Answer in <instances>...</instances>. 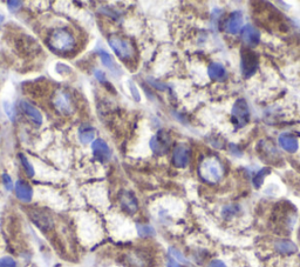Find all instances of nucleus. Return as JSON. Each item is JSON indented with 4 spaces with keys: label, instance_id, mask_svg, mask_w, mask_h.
<instances>
[{
    "label": "nucleus",
    "instance_id": "f257e3e1",
    "mask_svg": "<svg viewBox=\"0 0 300 267\" xmlns=\"http://www.w3.org/2000/svg\"><path fill=\"white\" fill-rule=\"evenodd\" d=\"M201 178L209 184H216L222 179L224 168L217 158H207L201 162L198 168Z\"/></svg>",
    "mask_w": 300,
    "mask_h": 267
},
{
    "label": "nucleus",
    "instance_id": "f03ea898",
    "mask_svg": "<svg viewBox=\"0 0 300 267\" xmlns=\"http://www.w3.org/2000/svg\"><path fill=\"white\" fill-rule=\"evenodd\" d=\"M50 46L54 51L66 53L71 52L75 47V38L69 31L65 29H58L53 31L50 37Z\"/></svg>",
    "mask_w": 300,
    "mask_h": 267
},
{
    "label": "nucleus",
    "instance_id": "7ed1b4c3",
    "mask_svg": "<svg viewBox=\"0 0 300 267\" xmlns=\"http://www.w3.org/2000/svg\"><path fill=\"white\" fill-rule=\"evenodd\" d=\"M123 262L128 267H153L154 258L145 249L136 248L125 253L123 255Z\"/></svg>",
    "mask_w": 300,
    "mask_h": 267
},
{
    "label": "nucleus",
    "instance_id": "20e7f679",
    "mask_svg": "<svg viewBox=\"0 0 300 267\" xmlns=\"http://www.w3.org/2000/svg\"><path fill=\"white\" fill-rule=\"evenodd\" d=\"M108 44L111 50H113L116 55L122 60L129 61L135 57V48L132 46L130 41L124 39V38L113 36L108 39Z\"/></svg>",
    "mask_w": 300,
    "mask_h": 267
},
{
    "label": "nucleus",
    "instance_id": "39448f33",
    "mask_svg": "<svg viewBox=\"0 0 300 267\" xmlns=\"http://www.w3.org/2000/svg\"><path fill=\"white\" fill-rule=\"evenodd\" d=\"M29 217L32 223L43 232H50L53 230L54 221L47 212L39 209H31L29 211Z\"/></svg>",
    "mask_w": 300,
    "mask_h": 267
},
{
    "label": "nucleus",
    "instance_id": "423d86ee",
    "mask_svg": "<svg viewBox=\"0 0 300 267\" xmlns=\"http://www.w3.org/2000/svg\"><path fill=\"white\" fill-rule=\"evenodd\" d=\"M250 111L246 102L244 99H238L232 110V121L236 128H242L249 121Z\"/></svg>",
    "mask_w": 300,
    "mask_h": 267
},
{
    "label": "nucleus",
    "instance_id": "0eeeda50",
    "mask_svg": "<svg viewBox=\"0 0 300 267\" xmlns=\"http://www.w3.org/2000/svg\"><path fill=\"white\" fill-rule=\"evenodd\" d=\"M258 66V58L253 51L249 48H244L242 50V73L244 78H250L254 74Z\"/></svg>",
    "mask_w": 300,
    "mask_h": 267
},
{
    "label": "nucleus",
    "instance_id": "6e6552de",
    "mask_svg": "<svg viewBox=\"0 0 300 267\" xmlns=\"http://www.w3.org/2000/svg\"><path fill=\"white\" fill-rule=\"evenodd\" d=\"M53 104L59 112L65 116H71L74 112V104L71 98V95L66 91H59L53 99Z\"/></svg>",
    "mask_w": 300,
    "mask_h": 267
},
{
    "label": "nucleus",
    "instance_id": "1a4fd4ad",
    "mask_svg": "<svg viewBox=\"0 0 300 267\" xmlns=\"http://www.w3.org/2000/svg\"><path fill=\"white\" fill-rule=\"evenodd\" d=\"M170 144H172V140H170L169 134L165 131H160L150 140V148L155 154L162 155L168 152Z\"/></svg>",
    "mask_w": 300,
    "mask_h": 267
},
{
    "label": "nucleus",
    "instance_id": "9d476101",
    "mask_svg": "<svg viewBox=\"0 0 300 267\" xmlns=\"http://www.w3.org/2000/svg\"><path fill=\"white\" fill-rule=\"evenodd\" d=\"M118 202L122 210L128 214H135L138 211V202L135 194L130 191L123 190L118 194Z\"/></svg>",
    "mask_w": 300,
    "mask_h": 267
},
{
    "label": "nucleus",
    "instance_id": "9b49d317",
    "mask_svg": "<svg viewBox=\"0 0 300 267\" xmlns=\"http://www.w3.org/2000/svg\"><path fill=\"white\" fill-rule=\"evenodd\" d=\"M258 152H259L261 160L266 162H272V164H275V162L279 161V154L278 151L275 150L273 144H271L270 141L263 140L260 141L259 145H258Z\"/></svg>",
    "mask_w": 300,
    "mask_h": 267
},
{
    "label": "nucleus",
    "instance_id": "f8f14e48",
    "mask_svg": "<svg viewBox=\"0 0 300 267\" xmlns=\"http://www.w3.org/2000/svg\"><path fill=\"white\" fill-rule=\"evenodd\" d=\"M190 159V150L186 144H179L174 148L173 162L176 167H186Z\"/></svg>",
    "mask_w": 300,
    "mask_h": 267
},
{
    "label": "nucleus",
    "instance_id": "ddd939ff",
    "mask_svg": "<svg viewBox=\"0 0 300 267\" xmlns=\"http://www.w3.org/2000/svg\"><path fill=\"white\" fill-rule=\"evenodd\" d=\"M15 193L16 197L18 198L22 203L29 204L33 199V189L25 180H18L15 184Z\"/></svg>",
    "mask_w": 300,
    "mask_h": 267
},
{
    "label": "nucleus",
    "instance_id": "4468645a",
    "mask_svg": "<svg viewBox=\"0 0 300 267\" xmlns=\"http://www.w3.org/2000/svg\"><path fill=\"white\" fill-rule=\"evenodd\" d=\"M92 150H93V154L97 160L101 162H104L107 160H109L110 158V148L108 146V144L106 141L102 139H95L92 144Z\"/></svg>",
    "mask_w": 300,
    "mask_h": 267
},
{
    "label": "nucleus",
    "instance_id": "2eb2a0df",
    "mask_svg": "<svg viewBox=\"0 0 300 267\" xmlns=\"http://www.w3.org/2000/svg\"><path fill=\"white\" fill-rule=\"evenodd\" d=\"M243 25V16L242 13L236 11L232 12L231 15L228 17V19L224 23V30L230 34H237L239 32V30L242 29Z\"/></svg>",
    "mask_w": 300,
    "mask_h": 267
},
{
    "label": "nucleus",
    "instance_id": "dca6fc26",
    "mask_svg": "<svg viewBox=\"0 0 300 267\" xmlns=\"http://www.w3.org/2000/svg\"><path fill=\"white\" fill-rule=\"evenodd\" d=\"M19 105H20V109L23 111V113H25L26 117H29L34 124L38 125V126H40V125L43 124V114L39 112V110H37L36 107L31 105L29 102H26V100H22Z\"/></svg>",
    "mask_w": 300,
    "mask_h": 267
},
{
    "label": "nucleus",
    "instance_id": "f3484780",
    "mask_svg": "<svg viewBox=\"0 0 300 267\" xmlns=\"http://www.w3.org/2000/svg\"><path fill=\"white\" fill-rule=\"evenodd\" d=\"M242 39L249 46H256L260 41V33L252 25H246L242 31Z\"/></svg>",
    "mask_w": 300,
    "mask_h": 267
},
{
    "label": "nucleus",
    "instance_id": "a211bd4d",
    "mask_svg": "<svg viewBox=\"0 0 300 267\" xmlns=\"http://www.w3.org/2000/svg\"><path fill=\"white\" fill-rule=\"evenodd\" d=\"M279 144H280V146L285 151L289 152V153H294L298 150V140H296V138L291 136V134H281L279 137Z\"/></svg>",
    "mask_w": 300,
    "mask_h": 267
},
{
    "label": "nucleus",
    "instance_id": "6ab92c4d",
    "mask_svg": "<svg viewBox=\"0 0 300 267\" xmlns=\"http://www.w3.org/2000/svg\"><path fill=\"white\" fill-rule=\"evenodd\" d=\"M208 73H209V77H210L212 80H216V81H223L225 80L226 78V71L224 66L218 64V62H214V64L209 66Z\"/></svg>",
    "mask_w": 300,
    "mask_h": 267
},
{
    "label": "nucleus",
    "instance_id": "aec40b11",
    "mask_svg": "<svg viewBox=\"0 0 300 267\" xmlns=\"http://www.w3.org/2000/svg\"><path fill=\"white\" fill-rule=\"evenodd\" d=\"M94 138H95V130L93 127L83 125V126L79 128V140L83 145H87L89 143L93 144Z\"/></svg>",
    "mask_w": 300,
    "mask_h": 267
},
{
    "label": "nucleus",
    "instance_id": "412c9836",
    "mask_svg": "<svg viewBox=\"0 0 300 267\" xmlns=\"http://www.w3.org/2000/svg\"><path fill=\"white\" fill-rule=\"evenodd\" d=\"M99 57L101 59V61H102V64L106 66L108 70H110L111 72H114V73H117V72H121L120 68H118V66L115 60L113 59V57L108 53V52L103 51V50H100L99 51Z\"/></svg>",
    "mask_w": 300,
    "mask_h": 267
},
{
    "label": "nucleus",
    "instance_id": "4be33fe9",
    "mask_svg": "<svg viewBox=\"0 0 300 267\" xmlns=\"http://www.w3.org/2000/svg\"><path fill=\"white\" fill-rule=\"evenodd\" d=\"M274 248L277 249L279 253L282 254H292L296 251V246L294 242L289 240H279L274 244Z\"/></svg>",
    "mask_w": 300,
    "mask_h": 267
},
{
    "label": "nucleus",
    "instance_id": "5701e85b",
    "mask_svg": "<svg viewBox=\"0 0 300 267\" xmlns=\"http://www.w3.org/2000/svg\"><path fill=\"white\" fill-rule=\"evenodd\" d=\"M136 230L141 238H150L155 234V230L148 224H136Z\"/></svg>",
    "mask_w": 300,
    "mask_h": 267
},
{
    "label": "nucleus",
    "instance_id": "b1692460",
    "mask_svg": "<svg viewBox=\"0 0 300 267\" xmlns=\"http://www.w3.org/2000/svg\"><path fill=\"white\" fill-rule=\"evenodd\" d=\"M19 159H20V161H22V165L24 166V168H25L26 174L29 175L30 178H32V176H34V174H36V171H34L33 165L31 164V162L29 161V159H27L26 155L23 154V153H20L19 154Z\"/></svg>",
    "mask_w": 300,
    "mask_h": 267
},
{
    "label": "nucleus",
    "instance_id": "393cba45",
    "mask_svg": "<svg viewBox=\"0 0 300 267\" xmlns=\"http://www.w3.org/2000/svg\"><path fill=\"white\" fill-rule=\"evenodd\" d=\"M268 173H270V168L265 167L263 169H260L259 172L257 173L256 175L253 176V185L256 187H260L261 185H263V182L265 179V176H266Z\"/></svg>",
    "mask_w": 300,
    "mask_h": 267
},
{
    "label": "nucleus",
    "instance_id": "a878e982",
    "mask_svg": "<svg viewBox=\"0 0 300 267\" xmlns=\"http://www.w3.org/2000/svg\"><path fill=\"white\" fill-rule=\"evenodd\" d=\"M3 107H4V111L5 113L8 114L10 119H11L12 121L16 119V111H15V106L12 105V103H10L9 100H4L3 102Z\"/></svg>",
    "mask_w": 300,
    "mask_h": 267
},
{
    "label": "nucleus",
    "instance_id": "bb28decb",
    "mask_svg": "<svg viewBox=\"0 0 300 267\" xmlns=\"http://www.w3.org/2000/svg\"><path fill=\"white\" fill-rule=\"evenodd\" d=\"M169 253L170 255L173 256V259H175L177 262H181V263H188V260L186 259V256H184L182 253H181L180 251H177L176 248H173L170 247L169 248Z\"/></svg>",
    "mask_w": 300,
    "mask_h": 267
},
{
    "label": "nucleus",
    "instance_id": "cd10ccee",
    "mask_svg": "<svg viewBox=\"0 0 300 267\" xmlns=\"http://www.w3.org/2000/svg\"><path fill=\"white\" fill-rule=\"evenodd\" d=\"M128 87H129V91H130L132 98H134L135 102H141V96H139V92L137 87H136V85L132 82L131 80H128Z\"/></svg>",
    "mask_w": 300,
    "mask_h": 267
},
{
    "label": "nucleus",
    "instance_id": "c85d7f7f",
    "mask_svg": "<svg viewBox=\"0 0 300 267\" xmlns=\"http://www.w3.org/2000/svg\"><path fill=\"white\" fill-rule=\"evenodd\" d=\"M0 267H17V261L12 256H3L0 259Z\"/></svg>",
    "mask_w": 300,
    "mask_h": 267
},
{
    "label": "nucleus",
    "instance_id": "c756f323",
    "mask_svg": "<svg viewBox=\"0 0 300 267\" xmlns=\"http://www.w3.org/2000/svg\"><path fill=\"white\" fill-rule=\"evenodd\" d=\"M3 183H4V187L6 189V191H9V192H11L15 189V184H13L11 176H10L8 173H4L3 174Z\"/></svg>",
    "mask_w": 300,
    "mask_h": 267
},
{
    "label": "nucleus",
    "instance_id": "7c9ffc66",
    "mask_svg": "<svg viewBox=\"0 0 300 267\" xmlns=\"http://www.w3.org/2000/svg\"><path fill=\"white\" fill-rule=\"evenodd\" d=\"M6 5H8V9L10 10V11H11L12 13H15V12H17L18 11V10L22 8V5H23V3L22 2H8L6 3Z\"/></svg>",
    "mask_w": 300,
    "mask_h": 267
},
{
    "label": "nucleus",
    "instance_id": "2f4dec72",
    "mask_svg": "<svg viewBox=\"0 0 300 267\" xmlns=\"http://www.w3.org/2000/svg\"><path fill=\"white\" fill-rule=\"evenodd\" d=\"M94 75H95V78L99 80L100 82H102V84H106L107 82V79H106V75L102 71L100 70H94Z\"/></svg>",
    "mask_w": 300,
    "mask_h": 267
},
{
    "label": "nucleus",
    "instance_id": "473e14b6",
    "mask_svg": "<svg viewBox=\"0 0 300 267\" xmlns=\"http://www.w3.org/2000/svg\"><path fill=\"white\" fill-rule=\"evenodd\" d=\"M149 82L152 84L153 86H154L155 88L160 90V91H163V90L167 88V86L165 84H162V82H160L158 80H154V79H149Z\"/></svg>",
    "mask_w": 300,
    "mask_h": 267
},
{
    "label": "nucleus",
    "instance_id": "72a5a7b5",
    "mask_svg": "<svg viewBox=\"0 0 300 267\" xmlns=\"http://www.w3.org/2000/svg\"><path fill=\"white\" fill-rule=\"evenodd\" d=\"M208 267H226V266H225V263L222 261V260L215 259V260H212L210 263H209Z\"/></svg>",
    "mask_w": 300,
    "mask_h": 267
},
{
    "label": "nucleus",
    "instance_id": "f704fd0d",
    "mask_svg": "<svg viewBox=\"0 0 300 267\" xmlns=\"http://www.w3.org/2000/svg\"><path fill=\"white\" fill-rule=\"evenodd\" d=\"M167 267H183V266L181 265L180 262H177L175 259L170 258V259L168 260V263H167Z\"/></svg>",
    "mask_w": 300,
    "mask_h": 267
}]
</instances>
